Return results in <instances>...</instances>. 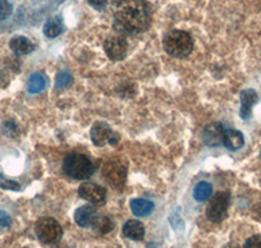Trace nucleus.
Listing matches in <instances>:
<instances>
[{"label":"nucleus","mask_w":261,"mask_h":248,"mask_svg":"<svg viewBox=\"0 0 261 248\" xmlns=\"http://www.w3.org/2000/svg\"><path fill=\"white\" fill-rule=\"evenodd\" d=\"M150 21V6L146 0H115L114 28L120 34H139L145 32Z\"/></svg>","instance_id":"obj_1"},{"label":"nucleus","mask_w":261,"mask_h":248,"mask_svg":"<svg viewBox=\"0 0 261 248\" xmlns=\"http://www.w3.org/2000/svg\"><path fill=\"white\" fill-rule=\"evenodd\" d=\"M63 172L72 179L84 180L92 177L94 165L85 154L69 153L63 161Z\"/></svg>","instance_id":"obj_2"},{"label":"nucleus","mask_w":261,"mask_h":248,"mask_svg":"<svg viewBox=\"0 0 261 248\" xmlns=\"http://www.w3.org/2000/svg\"><path fill=\"white\" fill-rule=\"evenodd\" d=\"M163 47L174 58H186L193 50V39L184 30H171L163 38Z\"/></svg>","instance_id":"obj_3"},{"label":"nucleus","mask_w":261,"mask_h":248,"mask_svg":"<svg viewBox=\"0 0 261 248\" xmlns=\"http://www.w3.org/2000/svg\"><path fill=\"white\" fill-rule=\"evenodd\" d=\"M36 234L41 242L46 243V244H53L62 239L63 229L59 222L50 217H46L37 222Z\"/></svg>","instance_id":"obj_4"},{"label":"nucleus","mask_w":261,"mask_h":248,"mask_svg":"<svg viewBox=\"0 0 261 248\" xmlns=\"http://www.w3.org/2000/svg\"><path fill=\"white\" fill-rule=\"evenodd\" d=\"M105 179L113 187H122L127 179V166L120 160L107 161L102 168Z\"/></svg>","instance_id":"obj_5"},{"label":"nucleus","mask_w":261,"mask_h":248,"mask_svg":"<svg viewBox=\"0 0 261 248\" xmlns=\"http://www.w3.org/2000/svg\"><path fill=\"white\" fill-rule=\"evenodd\" d=\"M228 204H230V195L228 192H218L212 197L211 203L206 209V216L212 222H221L226 218Z\"/></svg>","instance_id":"obj_6"},{"label":"nucleus","mask_w":261,"mask_h":248,"mask_svg":"<svg viewBox=\"0 0 261 248\" xmlns=\"http://www.w3.org/2000/svg\"><path fill=\"white\" fill-rule=\"evenodd\" d=\"M105 51L111 60H122L124 59L128 53L127 39L123 34L119 33L118 36H111L105 42Z\"/></svg>","instance_id":"obj_7"},{"label":"nucleus","mask_w":261,"mask_h":248,"mask_svg":"<svg viewBox=\"0 0 261 248\" xmlns=\"http://www.w3.org/2000/svg\"><path fill=\"white\" fill-rule=\"evenodd\" d=\"M90 137L95 146H105L109 142L111 145H115L119 141V137L116 133L113 132L110 126L106 123H95L90 131Z\"/></svg>","instance_id":"obj_8"},{"label":"nucleus","mask_w":261,"mask_h":248,"mask_svg":"<svg viewBox=\"0 0 261 248\" xmlns=\"http://www.w3.org/2000/svg\"><path fill=\"white\" fill-rule=\"evenodd\" d=\"M79 195L93 205H103L106 201V189L94 183H84L79 188Z\"/></svg>","instance_id":"obj_9"},{"label":"nucleus","mask_w":261,"mask_h":248,"mask_svg":"<svg viewBox=\"0 0 261 248\" xmlns=\"http://www.w3.org/2000/svg\"><path fill=\"white\" fill-rule=\"evenodd\" d=\"M225 130L221 123H211L202 131V141L208 146H218L223 142Z\"/></svg>","instance_id":"obj_10"},{"label":"nucleus","mask_w":261,"mask_h":248,"mask_svg":"<svg viewBox=\"0 0 261 248\" xmlns=\"http://www.w3.org/2000/svg\"><path fill=\"white\" fill-rule=\"evenodd\" d=\"M98 217L97 209L92 205H83L74 212V221L81 228H89L93 226Z\"/></svg>","instance_id":"obj_11"},{"label":"nucleus","mask_w":261,"mask_h":248,"mask_svg":"<svg viewBox=\"0 0 261 248\" xmlns=\"http://www.w3.org/2000/svg\"><path fill=\"white\" fill-rule=\"evenodd\" d=\"M241 116L242 119H248L251 116V111H252V107L255 106V104L257 102V94H256L255 90H243L241 94Z\"/></svg>","instance_id":"obj_12"},{"label":"nucleus","mask_w":261,"mask_h":248,"mask_svg":"<svg viewBox=\"0 0 261 248\" xmlns=\"http://www.w3.org/2000/svg\"><path fill=\"white\" fill-rule=\"evenodd\" d=\"M123 234L132 240H141L145 235V229L140 221L130 219V221L125 222L123 226Z\"/></svg>","instance_id":"obj_13"},{"label":"nucleus","mask_w":261,"mask_h":248,"mask_svg":"<svg viewBox=\"0 0 261 248\" xmlns=\"http://www.w3.org/2000/svg\"><path fill=\"white\" fill-rule=\"evenodd\" d=\"M223 145L228 151H238L244 145V137L242 132L237 130H227L225 131L223 136Z\"/></svg>","instance_id":"obj_14"},{"label":"nucleus","mask_w":261,"mask_h":248,"mask_svg":"<svg viewBox=\"0 0 261 248\" xmlns=\"http://www.w3.org/2000/svg\"><path fill=\"white\" fill-rule=\"evenodd\" d=\"M154 209V204L145 199H134L130 201V210L136 217L149 216Z\"/></svg>","instance_id":"obj_15"},{"label":"nucleus","mask_w":261,"mask_h":248,"mask_svg":"<svg viewBox=\"0 0 261 248\" xmlns=\"http://www.w3.org/2000/svg\"><path fill=\"white\" fill-rule=\"evenodd\" d=\"M9 47L17 55H27L34 50V44L27 37H15L9 42Z\"/></svg>","instance_id":"obj_16"},{"label":"nucleus","mask_w":261,"mask_h":248,"mask_svg":"<svg viewBox=\"0 0 261 248\" xmlns=\"http://www.w3.org/2000/svg\"><path fill=\"white\" fill-rule=\"evenodd\" d=\"M63 32V22L60 18L54 17V18H48L46 21L45 27H43V33H45V36H47L48 38H55Z\"/></svg>","instance_id":"obj_17"},{"label":"nucleus","mask_w":261,"mask_h":248,"mask_svg":"<svg viewBox=\"0 0 261 248\" xmlns=\"http://www.w3.org/2000/svg\"><path fill=\"white\" fill-rule=\"evenodd\" d=\"M213 193V187L209 184L208 182H200L197 186L195 187L193 191V197L197 201H206Z\"/></svg>","instance_id":"obj_18"},{"label":"nucleus","mask_w":261,"mask_h":248,"mask_svg":"<svg viewBox=\"0 0 261 248\" xmlns=\"http://www.w3.org/2000/svg\"><path fill=\"white\" fill-rule=\"evenodd\" d=\"M93 229L99 234H107L114 229V222L106 216L97 217L94 225H93Z\"/></svg>","instance_id":"obj_19"},{"label":"nucleus","mask_w":261,"mask_h":248,"mask_svg":"<svg viewBox=\"0 0 261 248\" xmlns=\"http://www.w3.org/2000/svg\"><path fill=\"white\" fill-rule=\"evenodd\" d=\"M46 86V77L41 73H34L30 76L29 80V89L30 93H39L42 92Z\"/></svg>","instance_id":"obj_20"},{"label":"nucleus","mask_w":261,"mask_h":248,"mask_svg":"<svg viewBox=\"0 0 261 248\" xmlns=\"http://www.w3.org/2000/svg\"><path fill=\"white\" fill-rule=\"evenodd\" d=\"M71 83H72V76H71V73H69V72L62 71V72H59V73H58L57 83H55L57 88H59V89L65 88V86H68Z\"/></svg>","instance_id":"obj_21"},{"label":"nucleus","mask_w":261,"mask_h":248,"mask_svg":"<svg viewBox=\"0 0 261 248\" xmlns=\"http://www.w3.org/2000/svg\"><path fill=\"white\" fill-rule=\"evenodd\" d=\"M12 15V6L8 0H0V20H6Z\"/></svg>","instance_id":"obj_22"},{"label":"nucleus","mask_w":261,"mask_h":248,"mask_svg":"<svg viewBox=\"0 0 261 248\" xmlns=\"http://www.w3.org/2000/svg\"><path fill=\"white\" fill-rule=\"evenodd\" d=\"M0 188L18 191V189H20V184H18L17 182H13V180H11V179H7L4 175L0 174Z\"/></svg>","instance_id":"obj_23"},{"label":"nucleus","mask_w":261,"mask_h":248,"mask_svg":"<svg viewBox=\"0 0 261 248\" xmlns=\"http://www.w3.org/2000/svg\"><path fill=\"white\" fill-rule=\"evenodd\" d=\"M243 248H261V236L253 235L249 239H247L246 244Z\"/></svg>","instance_id":"obj_24"},{"label":"nucleus","mask_w":261,"mask_h":248,"mask_svg":"<svg viewBox=\"0 0 261 248\" xmlns=\"http://www.w3.org/2000/svg\"><path fill=\"white\" fill-rule=\"evenodd\" d=\"M11 225H12V219H11V217H9L6 212L0 210V230L8 229Z\"/></svg>","instance_id":"obj_25"},{"label":"nucleus","mask_w":261,"mask_h":248,"mask_svg":"<svg viewBox=\"0 0 261 248\" xmlns=\"http://www.w3.org/2000/svg\"><path fill=\"white\" fill-rule=\"evenodd\" d=\"M88 3L93 7V8L98 9V11H101L106 7L107 0H88Z\"/></svg>","instance_id":"obj_26"},{"label":"nucleus","mask_w":261,"mask_h":248,"mask_svg":"<svg viewBox=\"0 0 261 248\" xmlns=\"http://www.w3.org/2000/svg\"><path fill=\"white\" fill-rule=\"evenodd\" d=\"M225 248H241V247H239V245H237V244H228V245H226Z\"/></svg>","instance_id":"obj_27"}]
</instances>
